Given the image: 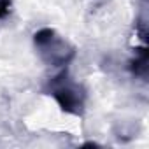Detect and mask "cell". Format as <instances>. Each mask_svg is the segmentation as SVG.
<instances>
[{"mask_svg":"<svg viewBox=\"0 0 149 149\" xmlns=\"http://www.w3.org/2000/svg\"><path fill=\"white\" fill-rule=\"evenodd\" d=\"M42 93L53 97L63 112L77 118L84 116L86 98H88L86 88L81 83L72 79L67 67H63V70L58 72L56 76L49 77V81L42 88Z\"/></svg>","mask_w":149,"mask_h":149,"instance_id":"obj_1","label":"cell"},{"mask_svg":"<svg viewBox=\"0 0 149 149\" xmlns=\"http://www.w3.org/2000/svg\"><path fill=\"white\" fill-rule=\"evenodd\" d=\"M33 46L39 54V58L56 68L68 67L70 61L76 58L77 47L74 46L70 40H67L63 35H60L54 28L44 26L33 33Z\"/></svg>","mask_w":149,"mask_h":149,"instance_id":"obj_2","label":"cell"},{"mask_svg":"<svg viewBox=\"0 0 149 149\" xmlns=\"http://www.w3.org/2000/svg\"><path fill=\"white\" fill-rule=\"evenodd\" d=\"M130 70L133 76L146 79V74H147V49H146V46L135 49V58L130 61Z\"/></svg>","mask_w":149,"mask_h":149,"instance_id":"obj_3","label":"cell"},{"mask_svg":"<svg viewBox=\"0 0 149 149\" xmlns=\"http://www.w3.org/2000/svg\"><path fill=\"white\" fill-rule=\"evenodd\" d=\"M11 7H13V0H0V19L9 16Z\"/></svg>","mask_w":149,"mask_h":149,"instance_id":"obj_4","label":"cell"}]
</instances>
